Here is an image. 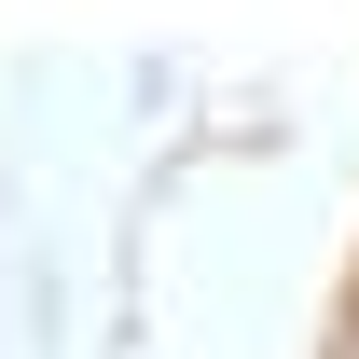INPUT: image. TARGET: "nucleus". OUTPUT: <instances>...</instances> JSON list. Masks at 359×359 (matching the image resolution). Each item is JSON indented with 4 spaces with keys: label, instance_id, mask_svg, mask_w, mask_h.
Wrapping results in <instances>:
<instances>
[{
    "label": "nucleus",
    "instance_id": "1",
    "mask_svg": "<svg viewBox=\"0 0 359 359\" xmlns=\"http://www.w3.org/2000/svg\"><path fill=\"white\" fill-rule=\"evenodd\" d=\"M346 359H359V346H346Z\"/></svg>",
    "mask_w": 359,
    "mask_h": 359
}]
</instances>
